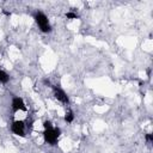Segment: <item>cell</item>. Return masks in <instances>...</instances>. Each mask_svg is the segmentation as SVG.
Wrapping results in <instances>:
<instances>
[{
	"label": "cell",
	"mask_w": 153,
	"mask_h": 153,
	"mask_svg": "<svg viewBox=\"0 0 153 153\" xmlns=\"http://www.w3.org/2000/svg\"><path fill=\"white\" fill-rule=\"evenodd\" d=\"M43 127H44V131H43V139H44V141L47 143H49L50 146H55L57 143L59 136L61 134V129L53 127V124H51L50 121H44Z\"/></svg>",
	"instance_id": "cell-1"
},
{
	"label": "cell",
	"mask_w": 153,
	"mask_h": 153,
	"mask_svg": "<svg viewBox=\"0 0 153 153\" xmlns=\"http://www.w3.org/2000/svg\"><path fill=\"white\" fill-rule=\"evenodd\" d=\"M35 22L37 23V25H38V27H39V30H41L42 32L48 33V32L51 31V26H50V24H49L48 17H47L42 11H37V12L35 13Z\"/></svg>",
	"instance_id": "cell-2"
},
{
	"label": "cell",
	"mask_w": 153,
	"mask_h": 153,
	"mask_svg": "<svg viewBox=\"0 0 153 153\" xmlns=\"http://www.w3.org/2000/svg\"><path fill=\"white\" fill-rule=\"evenodd\" d=\"M11 130L18 136H25V124L23 121H13L11 124Z\"/></svg>",
	"instance_id": "cell-3"
},
{
	"label": "cell",
	"mask_w": 153,
	"mask_h": 153,
	"mask_svg": "<svg viewBox=\"0 0 153 153\" xmlns=\"http://www.w3.org/2000/svg\"><path fill=\"white\" fill-rule=\"evenodd\" d=\"M53 91H54V96L57 100H60L61 103H65V104H69V98L62 88H60L59 86H53Z\"/></svg>",
	"instance_id": "cell-4"
},
{
	"label": "cell",
	"mask_w": 153,
	"mask_h": 153,
	"mask_svg": "<svg viewBox=\"0 0 153 153\" xmlns=\"http://www.w3.org/2000/svg\"><path fill=\"white\" fill-rule=\"evenodd\" d=\"M12 110L16 112V111H19V110H22V111H26V106H25V103H24V100H23V98H20V97H13V99H12Z\"/></svg>",
	"instance_id": "cell-5"
},
{
	"label": "cell",
	"mask_w": 153,
	"mask_h": 153,
	"mask_svg": "<svg viewBox=\"0 0 153 153\" xmlns=\"http://www.w3.org/2000/svg\"><path fill=\"white\" fill-rule=\"evenodd\" d=\"M8 80H10V75H8L6 72H4V71H0V82H2V84H6Z\"/></svg>",
	"instance_id": "cell-6"
},
{
	"label": "cell",
	"mask_w": 153,
	"mask_h": 153,
	"mask_svg": "<svg viewBox=\"0 0 153 153\" xmlns=\"http://www.w3.org/2000/svg\"><path fill=\"white\" fill-rule=\"evenodd\" d=\"M73 120H74L73 112H72V111H68V112L66 114V116H65V121H66L67 123H71V122H73Z\"/></svg>",
	"instance_id": "cell-7"
},
{
	"label": "cell",
	"mask_w": 153,
	"mask_h": 153,
	"mask_svg": "<svg viewBox=\"0 0 153 153\" xmlns=\"http://www.w3.org/2000/svg\"><path fill=\"white\" fill-rule=\"evenodd\" d=\"M66 18L67 19H78L79 16L76 13H74V12H67L66 13Z\"/></svg>",
	"instance_id": "cell-8"
},
{
	"label": "cell",
	"mask_w": 153,
	"mask_h": 153,
	"mask_svg": "<svg viewBox=\"0 0 153 153\" xmlns=\"http://www.w3.org/2000/svg\"><path fill=\"white\" fill-rule=\"evenodd\" d=\"M145 137H146V140H147L148 142H152V141H153V135H152V134H146Z\"/></svg>",
	"instance_id": "cell-9"
},
{
	"label": "cell",
	"mask_w": 153,
	"mask_h": 153,
	"mask_svg": "<svg viewBox=\"0 0 153 153\" xmlns=\"http://www.w3.org/2000/svg\"><path fill=\"white\" fill-rule=\"evenodd\" d=\"M2 13H4V14H5V16H8V17H10V16H11V12H7V11H5V10H4V11H2Z\"/></svg>",
	"instance_id": "cell-10"
}]
</instances>
